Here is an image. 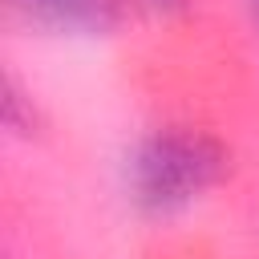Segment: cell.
I'll list each match as a JSON object with an SVG mask.
<instances>
[{
  "label": "cell",
  "instance_id": "6da1fadb",
  "mask_svg": "<svg viewBox=\"0 0 259 259\" xmlns=\"http://www.w3.org/2000/svg\"><path fill=\"white\" fill-rule=\"evenodd\" d=\"M227 166V154L214 138L198 130H158L142 138L130 154L125 178L130 198L150 219H170L206 194Z\"/></svg>",
  "mask_w": 259,
  "mask_h": 259
},
{
  "label": "cell",
  "instance_id": "7a4b0ae2",
  "mask_svg": "<svg viewBox=\"0 0 259 259\" xmlns=\"http://www.w3.org/2000/svg\"><path fill=\"white\" fill-rule=\"evenodd\" d=\"M12 8L49 32L97 36L117 24V0H12Z\"/></svg>",
  "mask_w": 259,
  "mask_h": 259
},
{
  "label": "cell",
  "instance_id": "3957f363",
  "mask_svg": "<svg viewBox=\"0 0 259 259\" xmlns=\"http://www.w3.org/2000/svg\"><path fill=\"white\" fill-rule=\"evenodd\" d=\"M146 8H154V12H170V8H182L186 0H142Z\"/></svg>",
  "mask_w": 259,
  "mask_h": 259
},
{
  "label": "cell",
  "instance_id": "277c9868",
  "mask_svg": "<svg viewBox=\"0 0 259 259\" xmlns=\"http://www.w3.org/2000/svg\"><path fill=\"white\" fill-rule=\"evenodd\" d=\"M251 12H255V20H259V0H251Z\"/></svg>",
  "mask_w": 259,
  "mask_h": 259
}]
</instances>
